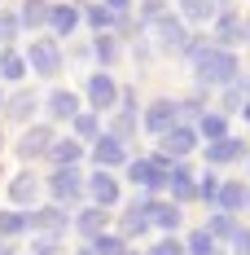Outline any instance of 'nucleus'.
I'll use <instances>...</instances> for the list:
<instances>
[{
    "instance_id": "2f4dec72",
    "label": "nucleus",
    "mask_w": 250,
    "mask_h": 255,
    "mask_svg": "<svg viewBox=\"0 0 250 255\" xmlns=\"http://www.w3.org/2000/svg\"><path fill=\"white\" fill-rule=\"evenodd\" d=\"M71 124H75V136H83V141H97V136H101L97 115H83V110H79V115L71 119Z\"/></svg>"
},
{
    "instance_id": "f03ea898",
    "label": "nucleus",
    "mask_w": 250,
    "mask_h": 255,
    "mask_svg": "<svg viewBox=\"0 0 250 255\" xmlns=\"http://www.w3.org/2000/svg\"><path fill=\"white\" fill-rule=\"evenodd\" d=\"M49 194H53L62 207H66V203H79V194H83L79 172H75V167H57V172L49 176Z\"/></svg>"
},
{
    "instance_id": "49530a36",
    "label": "nucleus",
    "mask_w": 250,
    "mask_h": 255,
    "mask_svg": "<svg viewBox=\"0 0 250 255\" xmlns=\"http://www.w3.org/2000/svg\"><path fill=\"white\" fill-rule=\"evenodd\" d=\"M119 255H136V251H119Z\"/></svg>"
},
{
    "instance_id": "58836bf2",
    "label": "nucleus",
    "mask_w": 250,
    "mask_h": 255,
    "mask_svg": "<svg viewBox=\"0 0 250 255\" xmlns=\"http://www.w3.org/2000/svg\"><path fill=\"white\" fill-rule=\"evenodd\" d=\"M150 255H184V242H175V238H163Z\"/></svg>"
},
{
    "instance_id": "f257e3e1",
    "label": "nucleus",
    "mask_w": 250,
    "mask_h": 255,
    "mask_svg": "<svg viewBox=\"0 0 250 255\" xmlns=\"http://www.w3.org/2000/svg\"><path fill=\"white\" fill-rule=\"evenodd\" d=\"M189 57L198 66V79L202 84H237V53L233 49H220V44H198L189 40Z\"/></svg>"
},
{
    "instance_id": "c756f323",
    "label": "nucleus",
    "mask_w": 250,
    "mask_h": 255,
    "mask_svg": "<svg viewBox=\"0 0 250 255\" xmlns=\"http://www.w3.org/2000/svg\"><path fill=\"white\" fill-rule=\"evenodd\" d=\"M92 53H97V62H101V66H110V62L119 57V40H114V35L105 31V35H97V44H92Z\"/></svg>"
},
{
    "instance_id": "9b49d317",
    "label": "nucleus",
    "mask_w": 250,
    "mask_h": 255,
    "mask_svg": "<svg viewBox=\"0 0 250 255\" xmlns=\"http://www.w3.org/2000/svg\"><path fill=\"white\" fill-rule=\"evenodd\" d=\"M215 207H220V211H228V216H237V211H246V207H250V189L242 185V180H224V185H220Z\"/></svg>"
},
{
    "instance_id": "aec40b11",
    "label": "nucleus",
    "mask_w": 250,
    "mask_h": 255,
    "mask_svg": "<svg viewBox=\"0 0 250 255\" xmlns=\"http://www.w3.org/2000/svg\"><path fill=\"white\" fill-rule=\"evenodd\" d=\"M75 229L92 242V238H101L105 233V207H88V211H79V220H75Z\"/></svg>"
},
{
    "instance_id": "a18cd8bd",
    "label": "nucleus",
    "mask_w": 250,
    "mask_h": 255,
    "mask_svg": "<svg viewBox=\"0 0 250 255\" xmlns=\"http://www.w3.org/2000/svg\"><path fill=\"white\" fill-rule=\"evenodd\" d=\"M242 110H246V119H250V102H242Z\"/></svg>"
},
{
    "instance_id": "1a4fd4ad",
    "label": "nucleus",
    "mask_w": 250,
    "mask_h": 255,
    "mask_svg": "<svg viewBox=\"0 0 250 255\" xmlns=\"http://www.w3.org/2000/svg\"><path fill=\"white\" fill-rule=\"evenodd\" d=\"M92 158H97V167H119V163H127V150L119 136H110V132H101L97 145H92Z\"/></svg>"
},
{
    "instance_id": "bb28decb",
    "label": "nucleus",
    "mask_w": 250,
    "mask_h": 255,
    "mask_svg": "<svg viewBox=\"0 0 250 255\" xmlns=\"http://www.w3.org/2000/svg\"><path fill=\"white\" fill-rule=\"evenodd\" d=\"M206 233H211V238H228V242H233V233H237V220H233L228 211H215V216L206 220Z\"/></svg>"
},
{
    "instance_id": "f704fd0d",
    "label": "nucleus",
    "mask_w": 250,
    "mask_h": 255,
    "mask_svg": "<svg viewBox=\"0 0 250 255\" xmlns=\"http://www.w3.org/2000/svg\"><path fill=\"white\" fill-rule=\"evenodd\" d=\"M92 251L97 255H119V251H127V247H123L119 233H101V238H92Z\"/></svg>"
},
{
    "instance_id": "ddd939ff",
    "label": "nucleus",
    "mask_w": 250,
    "mask_h": 255,
    "mask_svg": "<svg viewBox=\"0 0 250 255\" xmlns=\"http://www.w3.org/2000/svg\"><path fill=\"white\" fill-rule=\"evenodd\" d=\"M53 150V128H26V136L18 141V154L22 158H40V154Z\"/></svg>"
},
{
    "instance_id": "4468645a",
    "label": "nucleus",
    "mask_w": 250,
    "mask_h": 255,
    "mask_svg": "<svg viewBox=\"0 0 250 255\" xmlns=\"http://www.w3.org/2000/svg\"><path fill=\"white\" fill-rule=\"evenodd\" d=\"M167 189H171L175 207L189 203V198H198V180H193V172H189V167H180V163L171 167V180H167Z\"/></svg>"
},
{
    "instance_id": "cd10ccee",
    "label": "nucleus",
    "mask_w": 250,
    "mask_h": 255,
    "mask_svg": "<svg viewBox=\"0 0 250 255\" xmlns=\"http://www.w3.org/2000/svg\"><path fill=\"white\" fill-rule=\"evenodd\" d=\"M0 75H4V79H22L26 75V57H22V53H13V49L0 53Z\"/></svg>"
},
{
    "instance_id": "6e6552de",
    "label": "nucleus",
    "mask_w": 250,
    "mask_h": 255,
    "mask_svg": "<svg viewBox=\"0 0 250 255\" xmlns=\"http://www.w3.org/2000/svg\"><path fill=\"white\" fill-rule=\"evenodd\" d=\"M88 194H92V203H97V207H105V211H110V207L119 203V180L101 167V172H92V180H88Z\"/></svg>"
},
{
    "instance_id": "393cba45",
    "label": "nucleus",
    "mask_w": 250,
    "mask_h": 255,
    "mask_svg": "<svg viewBox=\"0 0 250 255\" xmlns=\"http://www.w3.org/2000/svg\"><path fill=\"white\" fill-rule=\"evenodd\" d=\"M53 163H57V167H75L79 163V154H83V145H79V141H53Z\"/></svg>"
},
{
    "instance_id": "ea45409f",
    "label": "nucleus",
    "mask_w": 250,
    "mask_h": 255,
    "mask_svg": "<svg viewBox=\"0 0 250 255\" xmlns=\"http://www.w3.org/2000/svg\"><path fill=\"white\" fill-rule=\"evenodd\" d=\"M35 255H62L57 238H40V242H35Z\"/></svg>"
},
{
    "instance_id": "e433bc0d",
    "label": "nucleus",
    "mask_w": 250,
    "mask_h": 255,
    "mask_svg": "<svg viewBox=\"0 0 250 255\" xmlns=\"http://www.w3.org/2000/svg\"><path fill=\"white\" fill-rule=\"evenodd\" d=\"M141 18H145V22H163V18H167V4H163V0H145Z\"/></svg>"
},
{
    "instance_id": "a878e982",
    "label": "nucleus",
    "mask_w": 250,
    "mask_h": 255,
    "mask_svg": "<svg viewBox=\"0 0 250 255\" xmlns=\"http://www.w3.org/2000/svg\"><path fill=\"white\" fill-rule=\"evenodd\" d=\"M18 22L22 26H44L49 22V4H44V0H26L22 13H18Z\"/></svg>"
},
{
    "instance_id": "5701e85b",
    "label": "nucleus",
    "mask_w": 250,
    "mask_h": 255,
    "mask_svg": "<svg viewBox=\"0 0 250 255\" xmlns=\"http://www.w3.org/2000/svg\"><path fill=\"white\" fill-rule=\"evenodd\" d=\"M198 136H206V145H211V141H224L228 136V119L215 115V110H211V115H198Z\"/></svg>"
},
{
    "instance_id": "39448f33",
    "label": "nucleus",
    "mask_w": 250,
    "mask_h": 255,
    "mask_svg": "<svg viewBox=\"0 0 250 255\" xmlns=\"http://www.w3.org/2000/svg\"><path fill=\"white\" fill-rule=\"evenodd\" d=\"M193 150H198V128H189V124H175L163 136V154L167 158H184V154H193Z\"/></svg>"
},
{
    "instance_id": "c9c22d12",
    "label": "nucleus",
    "mask_w": 250,
    "mask_h": 255,
    "mask_svg": "<svg viewBox=\"0 0 250 255\" xmlns=\"http://www.w3.org/2000/svg\"><path fill=\"white\" fill-rule=\"evenodd\" d=\"M132 132H136V106H123V115L114 119V132H110V136L123 141V136H132Z\"/></svg>"
},
{
    "instance_id": "4be33fe9",
    "label": "nucleus",
    "mask_w": 250,
    "mask_h": 255,
    "mask_svg": "<svg viewBox=\"0 0 250 255\" xmlns=\"http://www.w3.org/2000/svg\"><path fill=\"white\" fill-rule=\"evenodd\" d=\"M49 115H53V119H75V115H79V97H75V93H66V88H57V93L49 97Z\"/></svg>"
},
{
    "instance_id": "2eb2a0df",
    "label": "nucleus",
    "mask_w": 250,
    "mask_h": 255,
    "mask_svg": "<svg viewBox=\"0 0 250 255\" xmlns=\"http://www.w3.org/2000/svg\"><path fill=\"white\" fill-rule=\"evenodd\" d=\"M220 0H180V22H215Z\"/></svg>"
},
{
    "instance_id": "7ed1b4c3",
    "label": "nucleus",
    "mask_w": 250,
    "mask_h": 255,
    "mask_svg": "<svg viewBox=\"0 0 250 255\" xmlns=\"http://www.w3.org/2000/svg\"><path fill=\"white\" fill-rule=\"evenodd\" d=\"M26 66L31 71H40V75H57L62 71V53L53 40H35L31 49H26Z\"/></svg>"
},
{
    "instance_id": "7c9ffc66",
    "label": "nucleus",
    "mask_w": 250,
    "mask_h": 255,
    "mask_svg": "<svg viewBox=\"0 0 250 255\" xmlns=\"http://www.w3.org/2000/svg\"><path fill=\"white\" fill-rule=\"evenodd\" d=\"M35 106H40L35 93H18V97L9 102V115H13V119H31V115H35Z\"/></svg>"
},
{
    "instance_id": "f8f14e48",
    "label": "nucleus",
    "mask_w": 250,
    "mask_h": 255,
    "mask_svg": "<svg viewBox=\"0 0 250 255\" xmlns=\"http://www.w3.org/2000/svg\"><path fill=\"white\" fill-rule=\"evenodd\" d=\"M237 158H246V141H237V136H224V141H211L206 145V163H237Z\"/></svg>"
},
{
    "instance_id": "72a5a7b5",
    "label": "nucleus",
    "mask_w": 250,
    "mask_h": 255,
    "mask_svg": "<svg viewBox=\"0 0 250 255\" xmlns=\"http://www.w3.org/2000/svg\"><path fill=\"white\" fill-rule=\"evenodd\" d=\"M220 185H224V180L215 176V172H206V176L198 180V198H202L206 207H215V198H220Z\"/></svg>"
},
{
    "instance_id": "c03bdc74",
    "label": "nucleus",
    "mask_w": 250,
    "mask_h": 255,
    "mask_svg": "<svg viewBox=\"0 0 250 255\" xmlns=\"http://www.w3.org/2000/svg\"><path fill=\"white\" fill-rule=\"evenodd\" d=\"M79 255H97V251H92V247H83V251H79Z\"/></svg>"
},
{
    "instance_id": "423d86ee",
    "label": "nucleus",
    "mask_w": 250,
    "mask_h": 255,
    "mask_svg": "<svg viewBox=\"0 0 250 255\" xmlns=\"http://www.w3.org/2000/svg\"><path fill=\"white\" fill-rule=\"evenodd\" d=\"M242 40H246V22H242V13L224 9V13L215 18V44H220V49H233V44H242Z\"/></svg>"
},
{
    "instance_id": "6ab92c4d",
    "label": "nucleus",
    "mask_w": 250,
    "mask_h": 255,
    "mask_svg": "<svg viewBox=\"0 0 250 255\" xmlns=\"http://www.w3.org/2000/svg\"><path fill=\"white\" fill-rule=\"evenodd\" d=\"M49 26L57 31V35H71L79 26V9L75 4H49Z\"/></svg>"
},
{
    "instance_id": "37998d69",
    "label": "nucleus",
    "mask_w": 250,
    "mask_h": 255,
    "mask_svg": "<svg viewBox=\"0 0 250 255\" xmlns=\"http://www.w3.org/2000/svg\"><path fill=\"white\" fill-rule=\"evenodd\" d=\"M127 4H132V0H105V9H114V13H123Z\"/></svg>"
},
{
    "instance_id": "a211bd4d",
    "label": "nucleus",
    "mask_w": 250,
    "mask_h": 255,
    "mask_svg": "<svg viewBox=\"0 0 250 255\" xmlns=\"http://www.w3.org/2000/svg\"><path fill=\"white\" fill-rule=\"evenodd\" d=\"M150 225H154V229H163V233H175V229H180V207L150 198Z\"/></svg>"
},
{
    "instance_id": "de8ad7c7",
    "label": "nucleus",
    "mask_w": 250,
    "mask_h": 255,
    "mask_svg": "<svg viewBox=\"0 0 250 255\" xmlns=\"http://www.w3.org/2000/svg\"><path fill=\"white\" fill-rule=\"evenodd\" d=\"M0 106H4V97H0Z\"/></svg>"
},
{
    "instance_id": "4c0bfd02",
    "label": "nucleus",
    "mask_w": 250,
    "mask_h": 255,
    "mask_svg": "<svg viewBox=\"0 0 250 255\" xmlns=\"http://www.w3.org/2000/svg\"><path fill=\"white\" fill-rule=\"evenodd\" d=\"M18 13H4V9H0V40H13V35H18Z\"/></svg>"
},
{
    "instance_id": "c85d7f7f",
    "label": "nucleus",
    "mask_w": 250,
    "mask_h": 255,
    "mask_svg": "<svg viewBox=\"0 0 250 255\" xmlns=\"http://www.w3.org/2000/svg\"><path fill=\"white\" fill-rule=\"evenodd\" d=\"M88 22L97 26V35H105L110 26L119 22V13H114V9H105V4H92V9H88Z\"/></svg>"
},
{
    "instance_id": "412c9836",
    "label": "nucleus",
    "mask_w": 250,
    "mask_h": 255,
    "mask_svg": "<svg viewBox=\"0 0 250 255\" xmlns=\"http://www.w3.org/2000/svg\"><path fill=\"white\" fill-rule=\"evenodd\" d=\"M150 229V198H141V203H132V211L123 216V233L127 238H136V233Z\"/></svg>"
},
{
    "instance_id": "b1692460",
    "label": "nucleus",
    "mask_w": 250,
    "mask_h": 255,
    "mask_svg": "<svg viewBox=\"0 0 250 255\" xmlns=\"http://www.w3.org/2000/svg\"><path fill=\"white\" fill-rule=\"evenodd\" d=\"M31 229V216L26 211H0V238H18Z\"/></svg>"
},
{
    "instance_id": "9d476101",
    "label": "nucleus",
    "mask_w": 250,
    "mask_h": 255,
    "mask_svg": "<svg viewBox=\"0 0 250 255\" xmlns=\"http://www.w3.org/2000/svg\"><path fill=\"white\" fill-rule=\"evenodd\" d=\"M154 26H158V40H163V49H167V53H184V49H189V31H184L180 18L167 13L163 22H154Z\"/></svg>"
},
{
    "instance_id": "473e14b6",
    "label": "nucleus",
    "mask_w": 250,
    "mask_h": 255,
    "mask_svg": "<svg viewBox=\"0 0 250 255\" xmlns=\"http://www.w3.org/2000/svg\"><path fill=\"white\" fill-rule=\"evenodd\" d=\"M184 255H220V251H215V238H211L206 229H198L193 238H189V247H184Z\"/></svg>"
},
{
    "instance_id": "0eeeda50",
    "label": "nucleus",
    "mask_w": 250,
    "mask_h": 255,
    "mask_svg": "<svg viewBox=\"0 0 250 255\" xmlns=\"http://www.w3.org/2000/svg\"><path fill=\"white\" fill-rule=\"evenodd\" d=\"M88 102H92V110H110V106H119V84L105 75V71H97V75L88 79Z\"/></svg>"
},
{
    "instance_id": "a19ab883",
    "label": "nucleus",
    "mask_w": 250,
    "mask_h": 255,
    "mask_svg": "<svg viewBox=\"0 0 250 255\" xmlns=\"http://www.w3.org/2000/svg\"><path fill=\"white\" fill-rule=\"evenodd\" d=\"M233 247H237V255H250V229H237V233H233Z\"/></svg>"
},
{
    "instance_id": "79ce46f5",
    "label": "nucleus",
    "mask_w": 250,
    "mask_h": 255,
    "mask_svg": "<svg viewBox=\"0 0 250 255\" xmlns=\"http://www.w3.org/2000/svg\"><path fill=\"white\" fill-rule=\"evenodd\" d=\"M242 97H246V88L228 84V97H224V106H228V110H237V106H242Z\"/></svg>"
},
{
    "instance_id": "dca6fc26",
    "label": "nucleus",
    "mask_w": 250,
    "mask_h": 255,
    "mask_svg": "<svg viewBox=\"0 0 250 255\" xmlns=\"http://www.w3.org/2000/svg\"><path fill=\"white\" fill-rule=\"evenodd\" d=\"M9 198H13V207H31L40 198V180L31 176V172H18V176L9 180Z\"/></svg>"
},
{
    "instance_id": "f3484780",
    "label": "nucleus",
    "mask_w": 250,
    "mask_h": 255,
    "mask_svg": "<svg viewBox=\"0 0 250 255\" xmlns=\"http://www.w3.org/2000/svg\"><path fill=\"white\" fill-rule=\"evenodd\" d=\"M31 229H40L44 238H57L66 229V211L62 207H44V211H31Z\"/></svg>"
},
{
    "instance_id": "20e7f679",
    "label": "nucleus",
    "mask_w": 250,
    "mask_h": 255,
    "mask_svg": "<svg viewBox=\"0 0 250 255\" xmlns=\"http://www.w3.org/2000/svg\"><path fill=\"white\" fill-rule=\"evenodd\" d=\"M175 124H180V102H167V97H163V102H154L150 110H145V128H150L154 136H167Z\"/></svg>"
}]
</instances>
